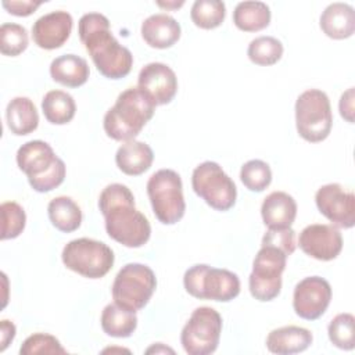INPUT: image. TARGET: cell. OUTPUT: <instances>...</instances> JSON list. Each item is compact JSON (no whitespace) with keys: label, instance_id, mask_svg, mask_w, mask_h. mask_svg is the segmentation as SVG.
<instances>
[{"label":"cell","instance_id":"6da1fadb","mask_svg":"<svg viewBox=\"0 0 355 355\" xmlns=\"http://www.w3.org/2000/svg\"><path fill=\"white\" fill-rule=\"evenodd\" d=\"M98 208L105 219L108 236L119 244L137 248L151 236L148 219L136 209L130 189L121 183L108 184L98 197Z\"/></svg>","mask_w":355,"mask_h":355},{"label":"cell","instance_id":"7a4b0ae2","mask_svg":"<svg viewBox=\"0 0 355 355\" xmlns=\"http://www.w3.org/2000/svg\"><path fill=\"white\" fill-rule=\"evenodd\" d=\"M78 33L97 71L108 79L125 78L133 65L130 50L122 46L110 31V21L100 12L80 17Z\"/></svg>","mask_w":355,"mask_h":355},{"label":"cell","instance_id":"3957f363","mask_svg":"<svg viewBox=\"0 0 355 355\" xmlns=\"http://www.w3.org/2000/svg\"><path fill=\"white\" fill-rule=\"evenodd\" d=\"M154 103L139 89L123 90L115 104L104 115V130L108 137L118 141L135 140L144 125L153 118Z\"/></svg>","mask_w":355,"mask_h":355},{"label":"cell","instance_id":"277c9868","mask_svg":"<svg viewBox=\"0 0 355 355\" xmlns=\"http://www.w3.org/2000/svg\"><path fill=\"white\" fill-rule=\"evenodd\" d=\"M17 164L37 193L51 191L65 179L64 161L43 140H31L22 144L17 151Z\"/></svg>","mask_w":355,"mask_h":355},{"label":"cell","instance_id":"5b68a950","mask_svg":"<svg viewBox=\"0 0 355 355\" xmlns=\"http://www.w3.org/2000/svg\"><path fill=\"white\" fill-rule=\"evenodd\" d=\"M186 291L198 300L229 302L240 294V279L236 273L197 263L189 268L183 276Z\"/></svg>","mask_w":355,"mask_h":355},{"label":"cell","instance_id":"8992f818","mask_svg":"<svg viewBox=\"0 0 355 355\" xmlns=\"http://www.w3.org/2000/svg\"><path fill=\"white\" fill-rule=\"evenodd\" d=\"M333 114L327 94L319 89L302 92L295 101V126L298 135L309 141H323L331 130Z\"/></svg>","mask_w":355,"mask_h":355},{"label":"cell","instance_id":"52a82bcc","mask_svg":"<svg viewBox=\"0 0 355 355\" xmlns=\"http://www.w3.org/2000/svg\"><path fill=\"white\" fill-rule=\"evenodd\" d=\"M147 194L155 218L164 225L179 222L186 211L183 184L178 172L159 169L147 182Z\"/></svg>","mask_w":355,"mask_h":355},{"label":"cell","instance_id":"ba28073f","mask_svg":"<svg viewBox=\"0 0 355 355\" xmlns=\"http://www.w3.org/2000/svg\"><path fill=\"white\" fill-rule=\"evenodd\" d=\"M157 277L151 268L143 263H126L116 273L112 283V298L118 305L129 311L143 309L153 297Z\"/></svg>","mask_w":355,"mask_h":355},{"label":"cell","instance_id":"9c48e42d","mask_svg":"<svg viewBox=\"0 0 355 355\" xmlns=\"http://www.w3.org/2000/svg\"><path fill=\"white\" fill-rule=\"evenodd\" d=\"M64 265L87 279L105 276L115 261L112 250L103 241L82 237L69 241L61 254Z\"/></svg>","mask_w":355,"mask_h":355},{"label":"cell","instance_id":"30bf717a","mask_svg":"<svg viewBox=\"0 0 355 355\" xmlns=\"http://www.w3.org/2000/svg\"><path fill=\"white\" fill-rule=\"evenodd\" d=\"M194 193L216 211H227L236 204L237 189L219 164L205 161L191 175Z\"/></svg>","mask_w":355,"mask_h":355},{"label":"cell","instance_id":"8fae6325","mask_svg":"<svg viewBox=\"0 0 355 355\" xmlns=\"http://www.w3.org/2000/svg\"><path fill=\"white\" fill-rule=\"evenodd\" d=\"M287 255L270 245H262L252 262L248 277L251 295L262 302L275 300L282 290V273L286 269Z\"/></svg>","mask_w":355,"mask_h":355},{"label":"cell","instance_id":"7c38bea8","mask_svg":"<svg viewBox=\"0 0 355 355\" xmlns=\"http://www.w3.org/2000/svg\"><path fill=\"white\" fill-rule=\"evenodd\" d=\"M222 333V316L209 306L193 311L182 329L180 343L189 355H209L215 352Z\"/></svg>","mask_w":355,"mask_h":355},{"label":"cell","instance_id":"4fadbf2b","mask_svg":"<svg viewBox=\"0 0 355 355\" xmlns=\"http://www.w3.org/2000/svg\"><path fill=\"white\" fill-rule=\"evenodd\" d=\"M315 202L319 212L333 226L351 229L355 225V196L338 183H329L318 189Z\"/></svg>","mask_w":355,"mask_h":355},{"label":"cell","instance_id":"5bb4252c","mask_svg":"<svg viewBox=\"0 0 355 355\" xmlns=\"http://www.w3.org/2000/svg\"><path fill=\"white\" fill-rule=\"evenodd\" d=\"M331 300V287L320 276H309L297 283L293 294L295 313L306 320L319 319L327 309Z\"/></svg>","mask_w":355,"mask_h":355},{"label":"cell","instance_id":"9a60e30c","mask_svg":"<svg viewBox=\"0 0 355 355\" xmlns=\"http://www.w3.org/2000/svg\"><path fill=\"white\" fill-rule=\"evenodd\" d=\"M137 87L154 103L164 105L173 100L178 92V78L171 67L164 62L146 64L137 76Z\"/></svg>","mask_w":355,"mask_h":355},{"label":"cell","instance_id":"2e32d148","mask_svg":"<svg viewBox=\"0 0 355 355\" xmlns=\"http://www.w3.org/2000/svg\"><path fill=\"white\" fill-rule=\"evenodd\" d=\"M298 244L306 255L318 261H331L343 250V236L333 225L313 223L302 229Z\"/></svg>","mask_w":355,"mask_h":355},{"label":"cell","instance_id":"e0dca14e","mask_svg":"<svg viewBox=\"0 0 355 355\" xmlns=\"http://www.w3.org/2000/svg\"><path fill=\"white\" fill-rule=\"evenodd\" d=\"M73 19L67 11L58 10L37 18L32 26L33 42L44 50L61 47L72 32Z\"/></svg>","mask_w":355,"mask_h":355},{"label":"cell","instance_id":"ac0fdd59","mask_svg":"<svg viewBox=\"0 0 355 355\" xmlns=\"http://www.w3.org/2000/svg\"><path fill=\"white\" fill-rule=\"evenodd\" d=\"M140 32L150 47L168 49L179 40L182 28L173 17L159 12L147 17L141 24Z\"/></svg>","mask_w":355,"mask_h":355},{"label":"cell","instance_id":"d6986e66","mask_svg":"<svg viewBox=\"0 0 355 355\" xmlns=\"http://www.w3.org/2000/svg\"><path fill=\"white\" fill-rule=\"evenodd\" d=\"M319 26L330 39L343 40L351 37L355 31L354 7L340 1L329 4L319 18Z\"/></svg>","mask_w":355,"mask_h":355},{"label":"cell","instance_id":"ffe728a7","mask_svg":"<svg viewBox=\"0 0 355 355\" xmlns=\"http://www.w3.org/2000/svg\"><path fill=\"white\" fill-rule=\"evenodd\" d=\"M312 333L300 326H283L272 330L266 337V348L272 354L290 355L305 351L312 344Z\"/></svg>","mask_w":355,"mask_h":355},{"label":"cell","instance_id":"44dd1931","mask_svg":"<svg viewBox=\"0 0 355 355\" xmlns=\"http://www.w3.org/2000/svg\"><path fill=\"white\" fill-rule=\"evenodd\" d=\"M261 215L268 227H291L297 216V202L286 191H273L265 197Z\"/></svg>","mask_w":355,"mask_h":355},{"label":"cell","instance_id":"7402d4cb","mask_svg":"<svg viewBox=\"0 0 355 355\" xmlns=\"http://www.w3.org/2000/svg\"><path fill=\"white\" fill-rule=\"evenodd\" d=\"M154 159L151 147L139 140L125 141L115 154L116 166L129 176H137L150 169Z\"/></svg>","mask_w":355,"mask_h":355},{"label":"cell","instance_id":"603a6c76","mask_svg":"<svg viewBox=\"0 0 355 355\" xmlns=\"http://www.w3.org/2000/svg\"><path fill=\"white\" fill-rule=\"evenodd\" d=\"M51 78L67 87H79L89 79L90 69L87 61L76 54H64L50 64Z\"/></svg>","mask_w":355,"mask_h":355},{"label":"cell","instance_id":"cb8c5ba5","mask_svg":"<svg viewBox=\"0 0 355 355\" xmlns=\"http://www.w3.org/2000/svg\"><path fill=\"white\" fill-rule=\"evenodd\" d=\"M7 126L11 133L25 136L36 130L39 125V114L36 105L29 97H14L6 110Z\"/></svg>","mask_w":355,"mask_h":355},{"label":"cell","instance_id":"d4e9b609","mask_svg":"<svg viewBox=\"0 0 355 355\" xmlns=\"http://www.w3.org/2000/svg\"><path fill=\"white\" fill-rule=\"evenodd\" d=\"M101 329L105 334L116 338H126L137 327L136 312L129 311L116 302L108 304L101 312Z\"/></svg>","mask_w":355,"mask_h":355},{"label":"cell","instance_id":"484cf974","mask_svg":"<svg viewBox=\"0 0 355 355\" xmlns=\"http://www.w3.org/2000/svg\"><path fill=\"white\" fill-rule=\"evenodd\" d=\"M47 214L51 225L64 233L75 232L82 223L80 207L67 196H60L49 202Z\"/></svg>","mask_w":355,"mask_h":355},{"label":"cell","instance_id":"4316f807","mask_svg":"<svg viewBox=\"0 0 355 355\" xmlns=\"http://www.w3.org/2000/svg\"><path fill=\"white\" fill-rule=\"evenodd\" d=\"M234 25L244 32H258L270 24V8L263 1H240L233 11Z\"/></svg>","mask_w":355,"mask_h":355},{"label":"cell","instance_id":"83f0119b","mask_svg":"<svg viewBox=\"0 0 355 355\" xmlns=\"http://www.w3.org/2000/svg\"><path fill=\"white\" fill-rule=\"evenodd\" d=\"M44 118L53 125H65L72 121L76 111L73 97L64 90H50L42 100Z\"/></svg>","mask_w":355,"mask_h":355},{"label":"cell","instance_id":"f1b7e54d","mask_svg":"<svg viewBox=\"0 0 355 355\" xmlns=\"http://www.w3.org/2000/svg\"><path fill=\"white\" fill-rule=\"evenodd\" d=\"M191 21L201 29L218 28L226 17V6L219 0H196L190 11Z\"/></svg>","mask_w":355,"mask_h":355},{"label":"cell","instance_id":"f546056e","mask_svg":"<svg viewBox=\"0 0 355 355\" xmlns=\"http://www.w3.org/2000/svg\"><path fill=\"white\" fill-rule=\"evenodd\" d=\"M283 44L273 36H258L252 39L247 49V55L251 62L262 67L276 64L283 55Z\"/></svg>","mask_w":355,"mask_h":355},{"label":"cell","instance_id":"4dcf8cb0","mask_svg":"<svg viewBox=\"0 0 355 355\" xmlns=\"http://www.w3.org/2000/svg\"><path fill=\"white\" fill-rule=\"evenodd\" d=\"M329 338L340 349L351 351L355 347V318L352 313L336 315L327 327Z\"/></svg>","mask_w":355,"mask_h":355},{"label":"cell","instance_id":"1f68e13d","mask_svg":"<svg viewBox=\"0 0 355 355\" xmlns=\"http://www.w3.org/2000/svg\"><path fill=\"white\" fill-rule=\"evenodd\" d=\"M29 36L25 26L14 22H6L0 26V51L4 55L15 57L26 50Z\"/></svg>","mask_w":355,"mask_h":355},{"label":"cell","instance_id":"d6a6232c","mask_svg":"<svg viewBox=\"0 0 355 355\" xmlns=\"http://www.w3.org/2000/svg\"><path fill=\"white\" fill-rule=\"evenodd\" d=\"M240 179L250 191H263L272 182V171L265 161L250 159L241 166Z\"/></svg>","mask_w":355,"mask_h":355},{"label":"cell","instance_id":"836d02e7","mask_svg":"<svg viewBox=\"0 0 355 355\" xmlns=\"http://www.w3.org/2000/svg\"><path fill=\"white\" fill-rule=\"evenodd\" d=\"M1 214V240L18 237L26 223L24 208L15 201H6L0 205Z\"/></svg>","mask_w":355,"mask_h":355},{"label":"cell","instance_id":"e575fe53","mask_svg":"<svg viewBox=\"0 0 355 355\" xmlns=\"http://www.w3.org/2000/svg\"><path fill=\"white\" fill-rule=\"evenodd\" d=\"M21 355H35V354H67L58 338L47 333H35L29 336L19 348Z\"/></svg>","mask_w":355,"mask_h":355},{"label":"cell","instance_id":"d590c367","mask_svg":"<svg viewBox=\"0 0 355 355\" xmlns=\"http://www.w3.org/2000/svg\"><path fill=\"white\" fill-rule=\"evenodd\" d=\"M262 245H270L282 250L287 257L295 251V232L291 227H268L262 237Z\"/></svg>","mask_w":355,"mask_h":355},{"label":"cell","instance_id":"8d00e7d4","mask_svg":"<svg viewBox=\"0 0 355 355\" xmlns=\"http://www.w3.org/2000/svg\"><path fill=\"white\" fill-rule=\"evenodd\" d=\"M3 7L12 15L28 17L42 4V1L33 0H3Z\"/></svg>","mask_w":355,"mask_h":355},{"label":"cell","instance_id":"74e56055","mask_svg":"<svg viewBox=\"0 0 355 355\" xmlns=\"http://www.w3.org/2000/svg\"><path fill=\"white\" fill-rule=\"evenodd\" d=\"M354 87H349L347 92L341 94L338 103L340 115L349 123H354Z\"/></svg>","mask_w":355,"mask_h":355},{"label":"cell","instance_id":"f35d334b","mask_svg":"<svg viewBox=\"0 0 355 355\" xmlns=\"http://www.w3.org/2000/svg\"><path fill=\"white\" fill-rule=\"evenodd\" d=\"M0 331H1V334H0V343H1V345H0V351L3 352L6 348H7V345L14 340V337H15V326H14V323L12 322H10V320H1V323H0Z\"/></svg>","mask_w":355,"mask_h":355},{"label":"cell","instance_id":"ab89813d","mask_svg":"<svg viewBox=\"0 0 355 355\" xmlns=\"http://www.w3.org/2000/svg\"><path fill=\"white\" fill-rule=\"evenodd\" d=\"M157 4H158L159 7H165V8H179L180 6L184 4V1H166V3H164V1H157Z\"/></svg>","mask_w":355,"mask_h":355},{"label":"cell","instance_id":"60d3db41","mask_svg":"<svg viewBox=\"0 0 355 355\" xmlns=\"http://www.w3.org/2000/svg\"><path fill=\"white\" fill-rule=\"evenodd\" d=\"M153 351H155V352L164 351V352H171V354H173V349H171V348H168V347H162V344H161V343H158L157 345H154V347H151V348H148V349H147V352H148V354H150V352H153Z\"/></svg>","mask_w":355,"mask_h":355}]
</instances>
